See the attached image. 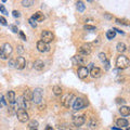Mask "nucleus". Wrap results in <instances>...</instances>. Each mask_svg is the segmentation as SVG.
Returning a JSON list of instances; mask_svg holds the SVG:
<instances>
[{
  "instance_id": "35",
  "label": "nucleus",
  "mask_w": 130,
  "mask_h": 130,
  "mask_svg": "<svg viewBox=\"0 0 130 130\" xmlns=\"http://www.w3.org/2000/svg\"><path fill=\"white\" fill-rule=\"evenodd\" d=\"M125 102H126V101L124 99H120V98H117V99H116V103L117 104H125Z\"/></svg>"
},
{
  "instance_id": "6",
  "label": "nucleus",
  "mask_w": 130,
  "mask_h": 130,
  "mask_svg": "<svg viewBox=\"0 0 130 130\" xmlns=\"http://www.w3.org/2000/svg\"><path fill=\"white\" fill-rule=\"evenodd\" d=\"M12 51H13V49H12L11 44L10 43H5L3 47H2V53H1V56H0V58L3 59V60H7L12 54Z\"/></svg>"
},
{
  "instance_id": "15",
  "label": "nucleus",
  "mask_w": 130,
  "mask_h": 130,
  "mask_svg": "<svg viewBox=\"0 0 130 130\" xmlns=\"http://www.w3.org/2000/svg\"><path fill=\"white\" fill-rule=\"evenodd\" d=\"M73 62H74V64H85L86 63V59H85L84 55H77L75 56V58H73Z\"/></svg>"
},
{
  "instance_id": "42",
  "label": "nucleus",
  "mask_w": 130,
  "mask_h": 130,
  "mask_svg": "<svg viewBox=\"0 0 130 130\" xmlns=\"http://www.w3.org/2000/svg\"><path fill=\"white\" fill-rule=\"evenodd\" d=\"M28 130H37V128H28Z\"/></svg>"
},
{
  "instance_id": "18",
  "label": "nucleus",
  "mask_w": 130,
  "mask_h": 130,
  "mask_svg": "<svg viewBox=\"0 0 130 130\" xmlns=\"http://www.w3.org/2000/svg\"><path fill=\"white\" fill-rule=\"evenodd\" d=\"M23 98H24V100L25 101H31L32 100V91L30 90V89H26L25 92H24V94H23Z\"/></svg>"
},
{
  "instance_id": "23",
  "label": "nucleus",
  "mask_w": 130,
  "mask_h": 130,
  "mask_svg": "<svg viewBox=\"0 0 130 130\" xmlns=\"http://www.w3.org/2000/svg\"><path fill=\"white\" fill-rule=\"evenodd\" d=\"M115 36H116V31L114 30V29H111V30H107L106 31V38L108 40H112L113 38H115Z\"/></svg>"
},
{
  "instance_id": "26",
  "label": "nucleus",
  "mask_w": 130,
  "mask_h": 130,
  "mask_svg": "<svg viewBox=\"0 0 130 130\" xmlns=\"http://www.w3.org/2000/svg\"><path fill=\"white\" fill-rule=\"evenodd\" d=\"M53 93L55 95H61L62 94V88L60 86H54L53 87Z\"/></svg>"
},
{
  "instance_id": "39",
  "label": "nucleus",
  "mask_w": 130,
  "mask_h": 130,
  "mask_svg": "<svg viewBox=\"0 0 130 130\" xmlns=\"http://www.w3.org/2000/svg\"><path fill=\"white\" fill-rule=\"evenodd\" d=\"M24 49H23V46H19V53H23Z\"/></svg>"
},
{
  "instance_id": "32",
  "label": "nucleus",
  "mask_w": 130,
  "mask_h": 130,
  "mask_svg": "<svg viewBox=\"0 0 130 130\" xmlns=\"http://www.w3.org/2000/svg\"><path fill=\"white\" fill-rule=\"evenodd\" d=\"M10 29L13 31V32H19L20 30H19V28H18V26L16 25H10Z\"/></svg>"
},
{
  "instance_id": "19",
  "label": "nucleus",
  "mask_w": 130,
  "mask_h": 130,
  "mask_svg": "<svg viewBox=\"0 0 130 130\" xmlns=\"http://www.w3.org/2000/svg\"><path fill=\"white\" fill-rule=\"evenodd\" d=\"M119 113L121 114V116H129L130 115V107L129 106H120Z\"/></svg>"
},
{
  "instance_id": "36",
  "label": "nucleus",
  "mask_w": 130,
  "mask_h": 130,
  "mask_svg": "<svg viewBox=\"0 0 130 130\" xmlns=\"http://www.w3.org/2000/svg\"><path fill=\"white\" fill-rule=\"evenodd\" d=\"M19 34H20V37H21V38L24 40V41H26V36H25V34H24L22 30H20V31H19Z\"/></svg>"
},
{
  "instance_id": "9",
  "label": "nucleus",
  "mask_w": 130,
  "mask_h": 130,
  "mask_svg": "<svg viewBox=\"0 0 130 130\" xmlns=\"http://www.w3.org/2000/svg\"><path fill=\"white\" fill-rule=\"evenodd\" d=\"M77 75H78V77L80 79H85L87 78V76L89 75V70L88 67L86 66H80L78 68V71H77Z\"/></svg>"
},
{
  "instance_id": "38",
  "label": "nucleus",
  "mask_w": 130,
  "mask_h": 130,
  "mask_svg": "<svg viewBox=\"0 0 130 130\" xmlns=\"http://www.w3.org/2000/svg\"><path fill=\"white\" fill-rule=\"evenodd\" d=\"M104 65H105V71H108V70H109V61H108V60L105 61Z\"/></svg>"
},
{
  "instance_id": "17",
  "label": "nucleus",
  "mask_w": 130,
  "mask_h": 130,
  "mask_svg": "<svg viewBox=\"0 0 130 130\" xmlns=\"http://www.w3.org/2000/svg\"><path fill=\"white\" fill-rule=\"evenodd\" d=\"M32 19H34L36 22H42L44 20V15H43L42 12L38 11V12H36V13L32 15Z\"/></svg>"
},
{
  "instance_id": "21",
  "label": "nucleus",
  "mask_w": 130,
  "mask_h": 130,
  "mask_svg": "<svg viewBox=\"0 0 130 130\" xmlns=\"http://www.w3.org/2000/svg\"><path fill=\"white\" fill-rule=\"evenodd\" d=\"M116 50L119 52V53H124V52L127 50V47H126V44L124 42H118L116 46Z\"/></svg>"
},
{
  "instance_id": "37",
  "label": "nucleus",
  "mask_w": 130,
  "mask_h": 130,
  "mask_svg": "<svg viewBox=\"0 0 130 130\" xmlns=\"http://www.w3.org/2000/svg\"><path fill=\"white\" fill-rule=\"evenodd\" d=\"M0 23H1L2 24V25H7V20L5 19V18H3V16H0Z\"/></svg>"
},
{
  "instance_id": "4",
  "label": "nucleus",
  "mask_w": 130,
  "mask_h": 130,
  "mask_svg": "<svg viewBox=\"0 0 130 130\" xmlns=\"http://www.w3.org/2000/svg\"><path fill=\"white\" fill-rule=\"evenodd\" d=\"M16 116H18V119L21 121V123H26L29 119V116L26 112L25 108H22V107H19L18 111H16Z\"/></svg>"
},
{
  "instance_id": "30",
  "label": "nucleus",
  "mask_w": 130,
  "mask_h": 130,
  "mask_svg": "<svg viewBox=\"0 0 130 130\" xmlns=\"http://www.w3.org/2000/svg\"><path fill=\"white\" fill-rule=\"evenodd\" d=\"M84 28L87 30H95V27L92 26V25H89V24H86V25L84 26Z\"/></svg>"
},
{
  "instance_id": "44",
  "label": "nucleus",
  "mask_w": 130,
  "mask_h": 130,
  "mask_svg": "<svg viewBox=\"0 0 130 130\" xmlns=\"http://www.w3.org/2000/svg\"><path fill=\"white\" fill-rule=\"evenodd\" d=\"M7 1V0H2V2H6Z\"/></svg>"
},
{
  "instance_id": "46",
  "label": "nucleus",
  "mask_w": 130,
  "mask_h": 130,
  "mask_svg": "<svg viewBox=\"0 0 130 130\" xmlns=\"http://www.w3.org/2000/svg\"><path fill=\"white\" fill-rule=\"evenodd\" d=\"M127 130H130V128H128V129H127Z\"/></svg>"
},
{
  "instance_id": "10",
  "label": "nucleus",
  "mask_w": 130,
  "mask_h": 130,
  "mask_svg": "<svg viewBox=\"0 0 130 130\" xmlns=\"http://www.w3.org/2000/svg\"><path fill=\"white\" fill-rule=\"evenodd\" d=\"M85 121H86V118H85V115H80V116H75L74 118H73V124H74L75 126H77V127H81Z\"/></svg>"
},
{
  "instance_id": "22",
  "label": "nucleus",
  "mask_w": 130,
  "mask_h": 130,
  "mask_svg": "<svg viewBox=\"0 0 130 130\" xmlns=\"http://www.w3.org/2000/svg\"><path fill=\"white\" fill-rule=\"evenodd\" d=\"M88 126H89V127H90L91 129L96 128V127H98V123H96L95 118H93V117H91V118L89 119V121H88Z\"/></svg>"
},
{
  "instance_id": "16",
  "label": "nucleus",
  "mask_w": 130,
  "mask_h": 130,
  "mask_svg": "<svg viewBox=\"0 0 130 130\" xmlns=\"http://www.w3.org/2000/svg\"><path fill=\"white\" fill-rule=\"evenodd\" d=\"M43 67H44L43 61H41V60H37V61H35V62H34V68H35L36 71H42V70H43Z\"/></svg>"
},
{
  "instance_id": "33",
  "label": "nucleus",
  "mask_w": 130,
  "mask_h": 130,
  "mask_svg": "<svg viewBox=\"0 0 130 130\" xmlns=\"http://www.w3.org/2000/svg\"><path fill=\"white\" fill-rule=\"evenodd\" d=\"M28 22H29V24H30V25L32 26V27H36V26H37V23H36L35 22V20L34 19H29V20H28Z\"/></svg>"
},
{
  "instance_id": "3",
  "label": "nucleus",
  "mask_w": 130,
  "mask_h": 130,
  "mask_svg": "<svg viewBox=\"0 0 130 130\" xmlns=\"http://www.w3.org/2000/svg\"><path fill=\"white\" fill-rule=\"evenodd\" d=\"M88 105V101L83 99V98H76L74 103H73V108L75 111H79V109L85 108Z\"/></svg>"
},
{
  "instance_id": "2",
  "label": "nucleus",
  "mask_w": 130,
  "mask_h": 130,
  "mask_svg": "<svg viewBox=\"0 0 130 130\" xmlns=\"http://www.w3.org/2000/svg\"><path fill=\"white\" fill-rule=\"evenodd\" d=\"M75 95L73 94V93H68V94L66 95H63L62 96V100H61V103H62V105H64L65 107H71L73 103H74V101H75Z\"/></svg>"
},
{
  "instance_id": "12",
  "label": "nucleus",
  "mask_w": 130,
  "mask_h": 130,
  "mask_svg": "<svg viewBox=\"0 0 130 130\" xmlns=\"http://www.w3.org/2000/svg\"><path fill=\"white\" fill-rule=\"evenodd\" d=\"M89 74L91 75L92 78H99V77H101V75H102V71H101V68H99V67L92 66L91 71L89 72Z\"/></svg>"
},
{
  "instance_id": "34",
  "label": "nucleus",
  "mask_w": 130,
  "mask_h": 130,
  "mask_svg": "<svg viewBox=\"0 0 130 130\" xmlns=\"http://www.w3.org/2000/svg\"><path fill=\"white\" fill-rule=\"evenodd\" d=\"M12 14H13L14 18H20V16H21L20 12H19V11H16V10H13V11H12Z\"/></svg>"
},
{
  "instance_id": "1",
  "label": "nucleus",
  "mask_w": 130,
  "mask_h": 130,
  "mask_svg": "<svg viewBox=\"0 0 130 130\" xmlns=\"http://www.w3.org/2000/svg\"><path fill=\"white\" fill-rule=\"evenodd\" d=\"M129 65H130V61L127 56L120 54L118 58H117V60H116L117 68H119V70H126V68L129 67Z\"/></svg>"
},
{
  "instance_id": "20",
  "label": "nucleus",
  "mask_w": 130,
  "mask_h": 130,
  "mask_svg": "<svg viewBox=\"0 0 130 130\" xmlns=\"http://www.w3.org/2000/svg\"><path fill=\"white\" fill-rule=\"evenodd\" d=\"M116 124L119 128H124V127H127L128 126V120L125 119V118H119L116 120Z\"/></svg>"
},
{
  "instance_id": "27",
  "label": "nucleus",
  "mask_w": 130,
  "mask_h": 130,
  "mask_svg": "<svg viewBox=\"0 0 130 130\" xmlns=\"http://www.w3.org/2000/svg\"><path fill=\"white\" fill-rule=\"evenodd\" d=\"M99 60H100L102 63H104L105 61L107 60V58H106V54H105L104 52H101V53H99Z\"/></svg>"
},
{
  "instance_id": "5",
  "label": "nucleus",
  "mask_w": 130,
  "mask_h": 130,
  "mask_svg": "<svg viewBox=\"0 0 130 130\" xmlns=\"http://www.w3.org/2000/svg\"><path fill=\"white\" fill-rule=\"evenodd\" d=\"M42 95H43V90L41 88H36L34 91H32V102L36 104H39L42 100Z\"/></svg>"
},
{
  "instance_id": "43",
  "label": "nucleus",
  "mask_w": 130,
  "mask_h": 130,
  "mask_svg": "<svg viewBox=\"0 0 130 130\" xmlns=\"http://www.w3.org/2000/svg\"><path fill=\"white\" fill-rule=\"evenodd\" d=\"M1 53H2V48H0V56H1Z\"/></svg>"
},
{
  "instance_id": "28",
  "label": "nucleus",
  "mask_w": 130,
  "mask_h": 130,
  "mask_svg": "<svg viewBox=\"0 0 130 130\" xmlns=\"http://www.w3.org/2000/svg\"><path fill=\"white\" fill-rule=\"evenodd\" d=\"M28 128H38V121L37 120H31L29 125H28Z\"/></svg>"
},
{
  "instance_id": "24",
  "label": "nucleus",
  "mask_w": 130,
  "mask_h": 130,
  "mask_svg": "<svg viewBox=\"0 0 130 130\" xmlns=\"http://www.w3.org/2000/svg\"><path fill=\"white\" fill-rule=\"evenodd\" d=\"M34 2H35V0H23L22 6L25 7V8H29L34 5Z\"/></svg>"
},
{
  "instance_id": "25",
  "label": "nucleus",
  "mask_w": 130,
  "mask_h": 130,
  "mask_svg": "<svg viewBox=\"0 0 130 130\" xmlns=\"http://www.w3.org/2000/svg\"><path fill=\"white\" fill-rule=\"evenodd\" d=\"M76 8L77 10H78L79 12H84L85 11V5L83 1H77L76 2Z\"/></svg>"
},
{
  "instance_id": "41",
  "label": "nucleus",
  "mask_w": 130,
  "mask_h": 130,
  "mask_svg": "<svg viewBox=\"0 0 130 130\" xmlns=\"http://www.w3.org/2000/svg\"><path fill=\"white\" fill-rule=\"evenodd\" d=\"M46 130H53V128H52L51 126H47V127H46Z\"/></svg>"
},
{
  "instance_id": "45",
  "label": "nucleus",
  "mask_w": 130,
  "mask_h": 130,
  "mask_svg": "<svg viewBox=\"0 0 130 130\" xmlns=\"http://www.w3.org/2000/svg\"><path fill=\"white\" fill-rule=\"evenodd\" d=\"M87 1H89V2H90V1H92V0H87Z\"/></svg>"
},
{
  "instance_id": "40",
  "label": "nucleus",
  "mask_w": 130,
  "mask_h": 130,
  "mask_svg": "<svg viewBox=\"0 0 130 130\" xmlns=\"http://www.w3.org/2000/svg\"><path fill=\"white\" fill-rule=\"evenodd\" d=\"M112 130H123V129L119 127H112Z\"/></svg>"
},
{
  "instance_id": "29",
  "label": "nucleus",
  "mask_w": 130,
  "mask_h": 130,
  "mask_svg": "<svg viewBox=\"0 0 130 130\" xmlns=\"http://www.w3.org/2000/svg\"><path fill=\"white\" fill-rule=\"evenodd\" d=\"M116 22L118 24H123V25H126V26H129L130 23L128 21H125V20H120V19H116Z\"/></svg>"
},
{
  "instance_id": "11",
  "label": "nucleus",
  "mask_w": 130,
  "mask_h": 130,
  "mask_svg": "<svg viewBox=\"0 0 130 130\" xmlns=\"http://www.w3.org/2000/svg\"><path fill=\"white\" fill-rule=\"evenodd\" d=\"M25 65H26V60L23 56H19L15 60V68H18V70H23L25 67Z\"/></svg>"
},
{
  "instance_id": "7",
  "label": "nucleus",
  "mask_w": 130,
  "mask_h": 130,
  "mask_svg": "<svg viewBox=\"0 0 130 130\" xmlns=\"http://www.w3.org/2000/svg\"><path fill=\"white\" fill-rule=\"evenodd\" d=\"M91 52H92V44L91 43H85V44H83V46L79 48V50H78V53L80 55H84V56L89 55Z\"/></svg>"
},
{
  "instance_id": "14",
  "label": "nucleus",
  "mask_w": 130,
  "mask_h": 130,
  "mask_svg": "<svg viewBox=\"0 0 130 130\" xmlns=\"http://www.w3.org/2000/svg\"><path fill=\"white\" fill-rule=\"evenodd\" d=\"M7 101H8V103H10V104H14L15 103L16 99H15V92L14 91H12V90L8 91V93H7Z\"/></svg>"
},
{
  "instance_id": "8",
  "label": "nucleus",
  "mask_w": 130,
  "mask_h": 130,
  "mask_svg": "<svg viewBox=\"0 0 130 130\" xmlns=\"http://www.w3.org/2000/svg\"><path fill=\"white\" fill-rule=\"evenodd\" d=\"M54 39V35L50 30H43L41 32V40L46 43H50Z\"/></svg>"
},
{
  "instance_id": "31",
  "label": "nucleus",
  "mask_w": 130,
  "mask_h": 130,
  "mask_svg": "<svg viewBox=\"0 0 130 130\" xmlns=\"http://www.w3.org/2000/svg\"><path fill=\"white\" fill-rule=\"evenodd\" d=\"M0 11H1V13H3L5 15L9 14V13H8V11H7V9L5 8V6H3V5H0Z\"/></svg>"
},
{
  "instance_id": "13",
  "label": "nucleus",
  "mask_w": 130,
  "mask_h": 130,
  "mask_svg": "<svg viewBox=\"0 0 130 130\" xmlns=\"http://www.w3.org/2000/svg\"><path fill=\"white\" fill-rule=\"evenodd\" d=\"M37 49L39 52H47L49 51V46H48V43L43 42L42 40H39L37 42Z\"/></svg>"
}]
</instances>
